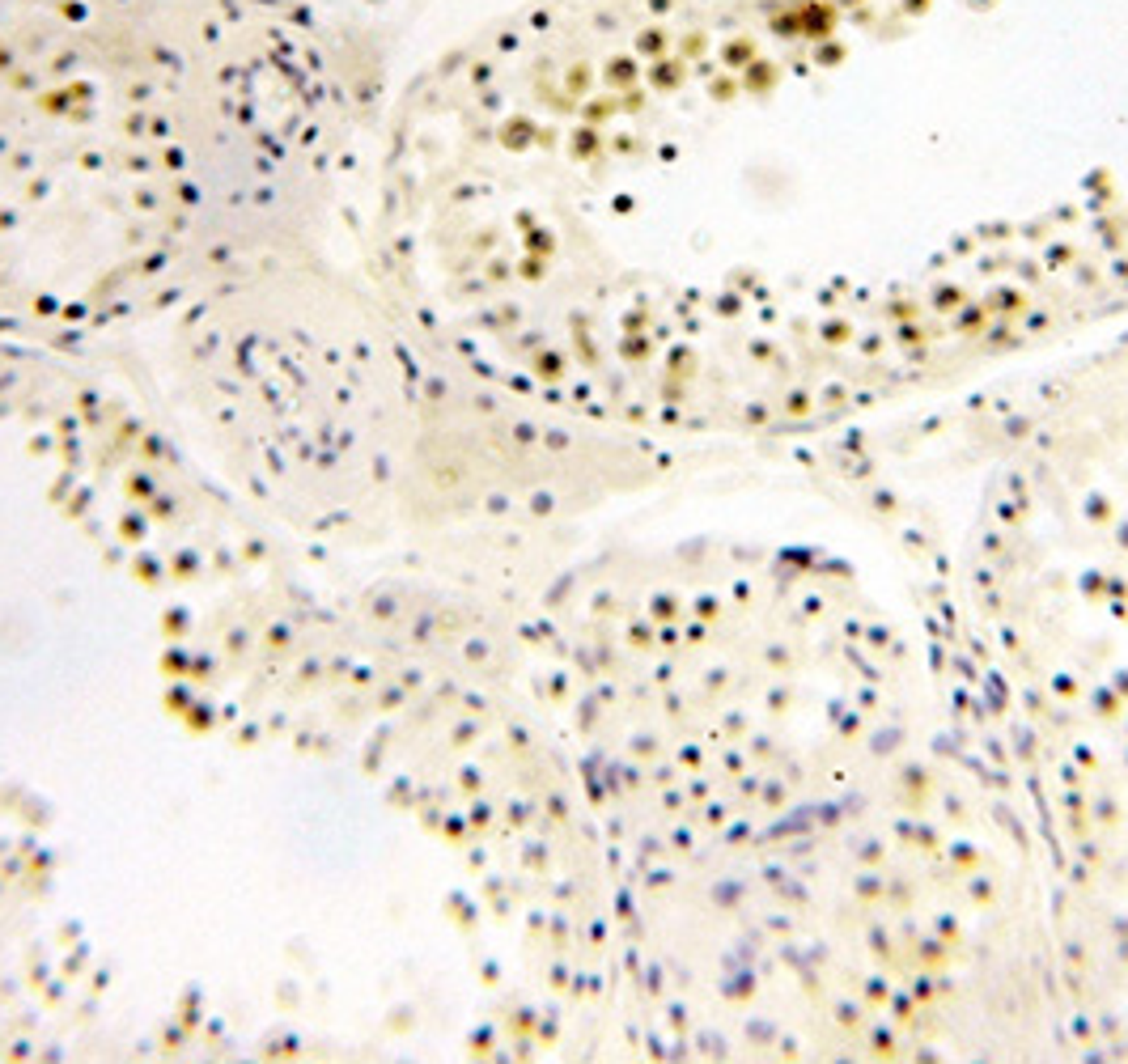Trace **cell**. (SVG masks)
Here are the masks:
<instances>
[{"mask_svg": "<svg viewBox=\"0 0 1128 1064\" xmlns=\"http://www.w3.org/2000/svg\"><path fill=\"white\" fill-rule=\"evenodd\" d=\"M94 356L0 344V1018L412 1052L480 700Z\"/></svg>", "mask_w": 1128, "mask_h": 1064, "instance_id": "cell-1", "label": "cell"}, {"mask_svg": "<svg viewBox=\"0 0 1128 1064\" xmlns=\"http://www.w3.org/2000/svg\"><path fill=\"white\" fill-rule=\"evenodd\" d=\"M369 76L306 0H0V344L98 356L264 272Z\"/></svg>", "mask_w": 1128, "mask_h": 1064, "instance_id": "cell-2", "label": "cell"}]
</instances>
